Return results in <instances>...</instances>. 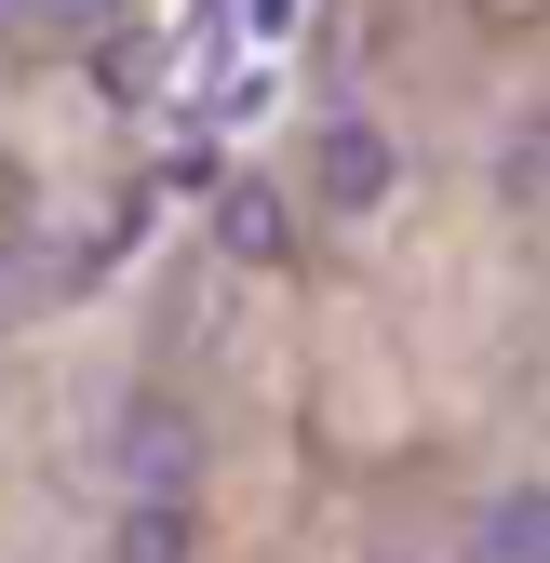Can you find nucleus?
<instances>
[{
    "label": "nucleus",
    "mask_w": 550,
    "mask_h": 563,
    "mask_svg": "<svg viewBox=\"0 0 550 563\" xmlns=\"http://www.w3.org/2000/svg\"><path fill=\"white\" fill-rule=\"evenodd\" d=\"M121 563H188V510H121Z\"/></svg>",
    "instance_id": "nucleus-6"
},
{
    "label": "nucleus",
    "mask_w": 550,
    "mask_h": 563,
    "mask_svg": "<svg viewBox=\"0 0 550 563\" xmlns=\"http://www.w3.org/2000/svg\"><path fill=\"white\" fill-rule=\"evenodd\" d=\"M470 563H550V483H524L510 510L470 523Z\"/></svg>",
    "instance_id": "nucleus-5"
},
{
    "label": "nucleus",
    "mask_w": 550,
    "mask_h": 563,
    "mask_svg": "<svg viewBox=\"0 0 550 563\" xmlns=\"http://www.w3.org/2000/svg\"><path fill=\"white\" fill-rule=\"evenodd\" d=\"M216 242H229L242 268H268V255H283V242H296V216H283V188H268V175H242V188L216 201Z\"/></svg>",
    "instance_id": "nucleus-4"
},
{
    "label": "nucleus",
    "mask_w": 550,
    "mask_h": 563,
    "mask_svg": "<svg viewBox=\"0 0 550 563\" xmlns=\"http://www.w3.org/2000/svg\"><path fill=\"white\" fill-rule=\"evenodd\" d=\"M95 282V255H67V242H0V322H41V309H67Z\"/></svg>",
    "instance_id": "nucleus-3"
},
{
    "label": "nucleus",
    "mask_w": 550,
    "mask_h": 563,
    "mask_svg": "<svg viewBox=\"0 0 550 563\" xmlns=\"http://www.w3.org/2000/svg\"><path fill=\"white\" fill-rule=\"evenodd\" d=\"M309 188L336 201V216H376V201L403 188V148H389V121H363V108H336V121L309 134Z\"/></svg>",
    "instance_id": "nucleus-1"
},
{
    "label": "nucleus",
    "mask_w": 550,
    "mask_h": 563,
    "mask_svg": "<svg viewBox=\"0 0 550 563\" xmlns=\"http://www.w3.org/2000/svg\"><path fill=\"white\" fill-rule=\"evenodd\" d=\"M188 470H201L188 416H175V402H134V416H121V483H134V510H188Z\"/></svg>",
    "instance_id": "nucleus-2"
},
{
    "label": "nucleus",
    "mask_w": 550,
    "mask_h": 563,
    "mask_svg": "<svg viewBox=\"0 0 550 563\" xmlns=\"http://www.w3.org/2000/svg\"><path fill=\"white\" fill-rule=\"evenodd\" d=\"M296 14H309V0H255V27H296Z\"/></svg>",
    "instance_id": "nucleus-8"
},
{
    "label": "nucleus",
    "mask_w": 550,
    "mask_h": 563,
    "mask_svg": "<svg viewBox=\"0 0 550 563\" xmlns=\"http://www.w3.org/2000/svg\"><path fill=\"white\" fill-rule=\"evenodd\" d=\"M108 0H0V27H28V41H54V27H95Z\"/></svg>",
    "instance_id": "nucleus-7"
}]
</instances>
